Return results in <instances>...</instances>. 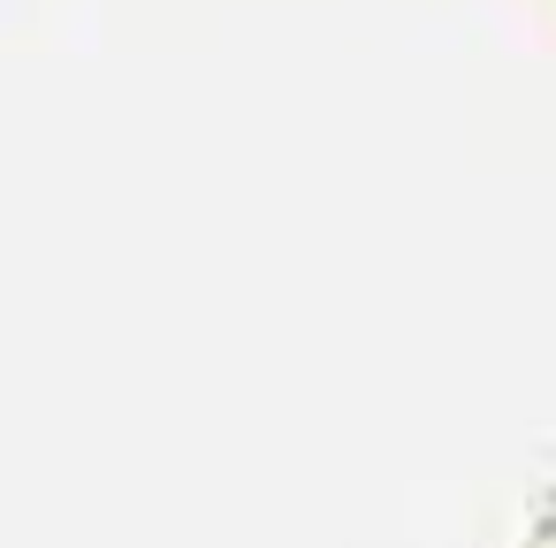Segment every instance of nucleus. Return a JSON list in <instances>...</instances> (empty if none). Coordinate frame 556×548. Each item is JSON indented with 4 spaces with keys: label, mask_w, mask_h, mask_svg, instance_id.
Returning <instances> with one entry per match:
<instances>
[{
    "label": "nucleus",
    "mask_w": 556,
    "mask_h": 548,
    "mask_svg": "<svg viewBox=\"0 0 556 548\" xmlns=\"http://www.w3.org/2000/svg\"><path fill=\"white\" fill-rule=\"evenodd\" d=\"M526 548H556V502H548V510H541V525H533V533H526Z\"/></svg>",
    "instance_id": "1"
}]
</instances>
